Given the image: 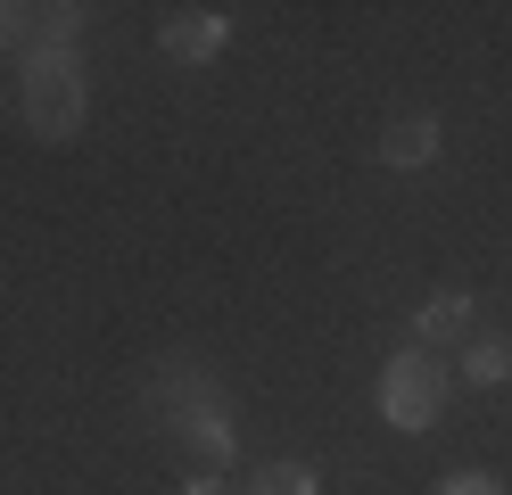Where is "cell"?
Wrapping results in <instances>:
<instances>
[{
    "mask_svg": "<svg viewBox=\"0 0 512 495\" xmlns=\"http://www.w3.org/2000/svg\"><path fill=\"white\" fill-rule=\"evenodd\" d=\"M248 495H323V479H314L306 462H265V471L248 479Z\"/></svg>",
    "mask_w": 512,
    "mask_h": 495,
    "instance_id": "obj_8",
    "label": "cell"
},
{
    "mask_svg": "<svg viewBox=\"0 0 512 495\" xmlns=\"http://www.w3.org/2000/svg\"><path fill=\"white\" fill-rule=\"evenodd\" d=\"M446 388H455L446 355L405 347V355L380 363V421H389V429H430V421L446 413Z\"/></svg>",
    "mask_w": 512,
    "mask_h": 495,
    "instance_id": "obj_3",
    "label": "cell"
},
{
    "mask_svg": "<svg viewBox=\"0 0 512 495\" xmlns=\"http://www.w3.org/2000/svg\"><path fill=\"white\" fill-rule=\"evenodd\" d=\"M463 380H479V388L512 380V339H496V330H471V339H463Z\"/></svg>",
    "mask_w": 512,
    "mask_h": 495,
    "instance_id": "obj_7",
    "label": "cell"
},
{
    "mask_svg": "<svg viewBox=\"0 0 512 495\" xmlns=\"http://www.w3.org/2000/svg\"><path fill=\"white\" fill-rule=\"evenodd\" d=\"M438 157V116H397L389 132H380V165H397V174H413V165Z\"/></svg>",
    "mask_w": 512,
    "mask_h": 495,
    "instance_id": "obj_6",
    "label": "cell"
},
{
    "mask_svg": "<svg viewBox=\"0 0 512 495\" xmlns=\"http://www.w3.org/2000/svg\"><path fill=\"white\" fill-rule=\"evenodd\" d=\"M182 495H232V487H223V471H190V479H182Z\"/></svg>",
    "mask_w": 512,
    "mask_h": 495,
    "instance_id": "obj_10",
    "label": "cell"
},
{
    "mask_svg": "<svg viewBox=\"0 0 512 495\" xmlns=\"http://www.w3.org/2000/svg\"><path fill=\"white\" fill-rule=\"evenodd\" d=\"M149 413L166 421L182 446H199L207 471H232V462H240V421H232V405H223L215 380H199L190 363H157V372H149Z\"/></svg>",
    "mask_w": 512,
    "mask_h": 495,
    "instance_id": "obj_1",
    "label": "cell"
},
{
    "mask_svg": "<svg viewBox=\"0 0 512 495\" xmlns=\"http://www.w3.org/2000/svg\"><path fill=\"white\" fill-rule=\"evenodd\" d=\"M471 322H479V306H471V297H463V289H438L430 306L413 314V339L438 355V347H463V339H471Z\"/></svg>",
    "mask_w": 512,
    "mask_h": 495,
    "instance_id": "obj_5",
    "label": "cell"
},
{
    "mask_svg": "<svg viewBox=\"0 0 512 495\" xmlns=\"http://www.w3.org/2000/svg\"><path fill=\"white\" fill-rule=\"evenodd\" d=\"M223 33H232V17H223V9H174L166 25H157V50L182 58V66H199V58L223 50Z\"/></svg>",
    "mask_w": 512,
    "mask_h": 495,
    "instance_id": "obj_4",
    "label": "cell"
},
{
    "mask_svg": "<svg viewBox=\"0 0 512 495\" xmlns=\"http://www.w3.org/2000/svg\"><path fill=\"white\" fill-rule=\"evenodd\" d=\"M438 495H504V479H488V471H446Z\"/></svg>",
    "mask_w": 512,
    "mask_h": 495,
    "instance_id": "obj_9",
    "label": "cell"
},
{
    "mask_svg": "<svg viewBox=\"0 0 512 495\" xmlns=\"http://www.w3.org/2000/svg\"><path fill=\"white\" fill-rule=\"evenodd\" d=\"M17 116H25V132H42V141H75L83 132V58L75 50H25Z\"/></svg>",
    "mask_w": 512,
    "mask_h": 495,
    "instance_id": "obj_2",
    "label": "cell"
},
{
    "mask_svg": "<svg viewBox=\"0 0 512 495\" xmlns=\"http://www.w3.org/2000/svg\"><path fill=\"white\" fill-rule=\"evenodd\" d=\"M9 42H25V9H9V0H0V50Z\"/></svg>",
    "mask_w": 512,
    "mask_h": 495,
    "instance_id": "obj_11",
    "label": "cell"
}]
</instances>
